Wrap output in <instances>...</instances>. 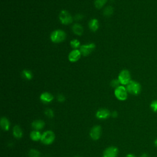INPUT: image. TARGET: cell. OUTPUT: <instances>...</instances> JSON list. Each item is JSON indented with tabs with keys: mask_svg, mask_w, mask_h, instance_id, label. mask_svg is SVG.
<instances>
[{
	"mask_svg": "<svg viewBox=\"0 0 157 157\" xmlns=\"http://www.w3.org/2000/svg\"><path fill=\"white\" fill-rule=\"evenodd\" d=\"M66 37V33L61 29H56L50 34V39L54 43H60Z\"/></svg>",
	"mask_w": 157,
	"mask_h": 157,
	"instance_id": "6da1fadb",
	"label": "cell"
},
{
	"mask_svg": "<svg viewBox=\"0 0 157 157\" xmlns=\"http://www.w3.org/2000/svg\"><path fill=\"white\" fill-rule=\"evenodd\" d=\"M126 90L129 93L132 95H138L141 91L140 84L135 80H131L130 82L126 85Z\"/></svg>",
	"mask_w": 157,
	"mask_h": 157,
	"instance_id": "7a4b0ae2",
	"label": "cell"
},
{
	"mask_svg": "<svg viewBox=\"0 0 157 157\" xmlns=\"http://www.w3.org/2000/svg\"><path fill=\"white\" fill-rule=\"evenodd\" d=\"M55 139V134L53 131L51 130H47L42 134V137L40 139L41 142L44 145H50L52 144Z\"/></svg>",
	"mask_w": 157,
	"mask_h": 157,
	"instance_id": "3957f363",
	"label": "cell"
},
{
	"mask_svg": "<svg viewBox=\"0 0 157 157\" xmlns=\"http://www.w3.org/2000/svg\"><path fill=\"white\" fill-rule=\"evenodd\" d=\"M128 93L126 88L123 85H120L114 91L115 97L120 101H125L128 98Z\"/></svg>",
	"mask_w": 157,
	"mask_h": 157,
	"instance_id": "277c9868",
	"label": "cell"
},
{
	"mask_svg": "<svg viewBox=\"0 0 157 157\" xmlns=\"http://www.w3.org/2000/svg\"><path fill=\"white\" fill-rule=\"evenodd\" d=\"M118 79L120 81V84H121L123 85H128L131 80V74H130L129 71L127 69L122 70L119 73Z\"/></svg>",
	"mask_w": 157,
	"mask_h": 157,
	"instance_id": "5b68a950",
	"label": "cell"
},
{
	"mask_svg": "<svg viewBox=\"0 0 157 157\" xmlns=\"http://www.w3.org/2000/svg\"><path fill=\"white\" fill-rule=\"evenodd\" d=\"M59 18L61 23L64 25L71 24L73 21L72 15L68 11L66 10H63L60 12L59 14Z\"/></svg>",
	"mask_w": 157,
	"mask_h": 157,
	"instance_id": "8992f818",
	"label": "cell"
},
{
	"mask_svg": "<svg viewBox=\"0 0 157 157\" xmlns=\"http://www.w3.org/2000/svg\"><path fill=\"white\" fill-rule=\"evenodd\" d=\"M102 134V128L99 125L94 126L90 131V136L93 140H97L99 139Z\"/></svg>",
	"mask_w": 157,
	"mask_h": 157,
	"instance_id": "52a82bcc",
	"label": "cell"
},
{
	"mask_svg": "<svg viewBox=\"0 0 157 157\" xmlns=\"http://www.w3.org/2000/svg\"><path fill=\"white\" fill-rule=\"evenodd\" d=\"M95 47H96V45L94 43L85 44L80 46V51L81 52L82 55L86 56L90 55L94 50Z\"/></svg>",
	"mask_w": 157,
	"mask_h": 157,
	"instance_id": "ba28073f",
	"label": "cell"
},
{
	"mask_svg": "<svg viewBox=\"0 0 157 157\" xmlns=\"http://www.w3.org/2000/svg\"><path fill=\"white\" fill-rule=\"evenodd\" d=\"M111 116L110 112L104 108L99 109L96 113V117L99 120H105L109 118Z\"/></svg>",
	"mask_w": 157,
	"mask_h": 157,
	"instance_id": "9c48e42d",
	"label": "cell"
},
{
	"mask_svg": "<svg viewBox=\"0 0 157 157\" xmlns=\"http://www.w3.org/2000/svg\"><path fill=\"white\" fill-rule=\"evenodd\" d=\"M118 149L115 146H110L105 148L103 152V156L106 157H117Z\"/></svg>",
	"mask_w": 157,
	"mask_h": 157,
	"instance_id": "30bf717a",
	"label": "cell"
},
{
	"mask_svg": "<svg viewBox=\"0 0 157 157\" xmlns=\"http://www.w3.org/2000/svg\"><path fill=\"white\" fill-rule=\"evenodd\" d=\"M81 55H82V54H81L80 50L74 49L69 53L68 59L71 62L74 63V62L77 61L80 58Z\"/></svg>",
	"mask_w": 157,
	"mask_h": 157,
	"instance_id": "8fae6325",
	"label": "cell"
},
{
	"mask_svg": "<svg viewBox=\"0 0 157 157\" xmlns=\"http://www.w3.org/2000/svg\"><path fill=\"white\" fill-rule=\"evenodd\" d=\"M53 99V96L49 92H44L40 95V100L44 104L51 102Z\"/></svg>",
	"mask_w": 157,
	"mask_h": 157,
	"instance_id": "7c38bea8",
	"label": "cell"
},
{
	"mask_svg": "<svg viewBox=\"0 0 157 157\" xmlns=\"http://www.w3.org/2000/svg\"><path fill=\"white\" fill-rule=\"evenodd\" d=\"M45 126V122L42 120H36L31 123V126L34 130L40 131L43 129Z\"/></svg>",
	"mask_w": 157,
	"mask_h": 157,
	"instance_id": "4fadbf2b",
	"label": "cell"
},
{
	"mask_svg": "<svg viewBox=\"0 0 157 157\" xmlns=\"http://www.w3.org/2000/svg\"><path fill=\"white\" fill-rule=\"evenodd\" d=\"M12 134L15 138L20 139L23 137V131L21 127L18 125H15L12 129Z\"/></svg>",
	"mask_w": 157,
	"mask_h": 157,
	"instance_id": "5bb4252c",
	"label": "cell"
},
{
	"mask_svg": "<svg viewBox=\"0 0 157 157\" xmlns=\"http://www.w3.org/2000/svg\"><path fill=\"white\" fill-rule=\"evenodd\" d=\"M0 125H1V129L3 131H7L9 130V128L10 126V123L7 118H6L5 117H1V120H0Z\"/></svg>",
	"mask_w": 157,
	"mask_h": 157,
	"instance_id": "9a60e30c",
	"label": "cell"
},
{
	"mask_svg": "<svg viewBox=\"0 0 157 157\" xmlns=\"http://www.w3.org/2000/svg\"><path fill=\"white\" fill-rule=\"evenodd\" d=\"M29 137H30V139L33 141L37 142L39 140H40V139L42 137V134L39 131L33 130L30 132Z\"/></svg>",
	"mask_w": 157,
	"mask_h": 157,
	"instance_id": "2e32d148",
	"label": "cell"
},
{
	"mask_svg": "<svg viewBox=\"0 0 157 157\" xmlns=\"http://www.w3.org/2000/svg\"><path fill=\"white\" fill-rule=\"evenodd\" d=\"M88 26L90 30L93 32H95L99 28V21L97 19L93 18L91 19L88 23Z\"/></svg>",
	"mask_w": 157,
	"mask_h": 157,
	"instance_id": "e0dca14e",
	"label": "cell"
},
{
	"mask_svg": "<svg viewBox=\"0 0 157 157\" xmlns=\"http://www.w3.org/2000/svg\"><path fill=\"white\" fill-rule=\"evenodd\" d=\"M72 30L74 34L78 36L82 35L83 33V28L82 26L78 23H75L72 27Z\"/></svg>",
	"mask_w": 157,
	"mask_h": 157,
	"instance_id": "ac0fdd59",
	"label": "cell"
},
{
	"mask_svg": "<svg viewBox=\"0 0 157 157\" xmlns=\"http://www.w3.org/2000/svg\"><path fill=\"white\" fill-rule=\"evenodd\" d=\"M22 76L26 80H31L33 78V74L31 71L25 69L22 71Z\"/></svg>",
	"mask_w": 157,
	"mask_h": 157,
	"instance_id": "d6986e66",
	"label": "cell"
},
{
	"mask_svg": "<svg viewBox=\"0 0 157 157\" xmlns=\"http://www.w3.org/2000/svg\"><path fill=\"white\" fill-rule=\"evenodd\" d=\"M29 157H40V153L36 149H31L28 152Z\"/></svg>",
	"mask_w": 157,
	"mask_h": 157,
	"instance_id": "ffe728a7",
	"label": "cell"
},
{
	"mask_svg": "<svg viewBox=\"0 0 157 157\" xmlns=\"http://www.w3.org/2000/svg\"><path fill=\"white\" fill-rule=\"evenodd\" d=\"M70 45L72 48L74 49H77L78 47H80V41L77 39H72L70 42Z\"/></svg>",
	"mask_w": 157,
	"mask_h": 157,
	"instance_id": "44dd1931",
	"label": "cell"
},
{
	"mask_svg": "<svg viewBox=\"0 0 157 157\" xmlns=\"http://www.w3.org/2000/svg\"><path fill=\"white\" fill-rule=\"evenodd\" d=\"M107 0H95L94 5L97 9L102 8L106 3Z\"/></svg>",
	"mask_w": 157,
	"mask_h": 157,
	"instance_id": "7402d4cb",
	"label": "cell"
},
{
	"mask_svg": "<svg viewBox=\"0 0 157 157\" xmlns=\"http://www.w3.org/2000/svg\"><path fill=\"white\" fill-rule=\"evenodd\" d=\"M113 9L112 8V7H111L110 6H109L107 7H106L104 10V15L105 16L109 17L110 15H111L113 13Z\"/></svg>",
	"mask_w": 157,
	"mask_h": 157,
	"instance_id": "603a6c76",
	"label": "cell"
},
{
	"mask_svg": "<svg viewBox=\"0 0 157 157\" xmlns=\"http://www.w3.org/2000/svg\"><path fill=\"white\" fill-rule=\"evenodd\" d=\"M44 114L46 117H47L49 118H52L54 117V112L52 109H47L44 111Z\"/></svg>",
	"mask_w": 157,
	"mask_h": 157,
	"instance_id": "cb8c5ba5",
	"label": "cell"
},
{
	"mask_svg": "<svg viewBox=\"0 0 157 157\" xmlns=\"http://www.w3.org/2000/svg\"><path fill=\"white\" fill-rule=\"evenodd\" d=\"M150 107L151 109L152 110L153 112L157 113V99L156 100H153L150 105Z\"/></svg>",
	"mask_w": 157,
	"mask_h": 157,
	"instance_id": "d4e9b609",
	"label": "cell"
},
{
	"mask_svg": "<svg viewBox=\"0 0 157 157\" xmlns=\"http://www.w3.org/2000/svg\"><path fill=\"white\" fill-rule=\"evenodd\" d=\"M120 81L118 80V79H113L110 82V86L113 88H117L118 86H120Z\"/></svg>",
	"mask_w": 157,
	"mask_h": 157,
	"instance_id": "484cf974",
	"label": "cell"
},
{
	"mask_svg": "<svg viewBox=\"0 0 157 157\" xmlns=\"http://www.w3.org/2000/svg\"><path fill=\"white\" fill-rule=\"evenodd\" d=\"M57 100H58V101H59L60 102H63L65 101V97L63 94H59L57 96Z\"/></svg>",
	"mask_w": 157,
	"mask_h": 157,
	"instance_id": "4316f807",
	"label": "cell"
},
{
	"mask_svg": "<svg viewBox=\"0 0 157 157\" xmlns=\"http://www.w3.org/2000/svg\"><path fill=\"white\" fill-rule=\"evenodd\" d=\"M83 15H81V14H77V15H76L75 16V17H74V18L76 20H82V18H83Z\"/></svg>",
	"mask_w": 157,
	"mask_h": 157,
	"instance_id": "83f0119b",
	"label": "cell"
},
{
	"mask_svg": "<svg viewBox=\"0 0 157 157\" xmlns=\"http://www.w3.org/2000/svg\"><path fill=\"white\" fill-rule=\"evenodd\" d=\"M111 116L113 117V118H116L117 116H118V113L117 111H113V112L111 113Z\"/></svg>",
	"mask_w": 157,
	"mask_h": 157,
	"instance_id": "f1b7e54d",
	"label": "cell"
},
{
	"mask_svg": "<svg viewBox=\"0 0 157 157\" xmlns=\"http://www.w3.org/2000/svg\"><path fill=\"white\" fill-rule=\"evenodd\" d=\"M125 157H136L134 154H132V153H129L128 155H126Z\"/></svg>",
	"mask_w": 157,
	"mask_h": 157,
	"instance_id": "f546056e",
	"label": "cell"
},
{
	"mask_svg": "<svg viewBox=\"0 0 157 157\" xmlns=\"http://www.w3.org/2000/svg\"><path fill=\"white\" fill-rule=\"evenodd\" d=\"M140 157H150V156L148 155H147V153H144Z\"/></svg>",
	"mask_w": 157,
	"mask_h": 157,
	"instance_id": "4dcf8cb0",
	"label": "cell"
},
{
	"mask_svg": "<svg viewBox=\"0 0 157 157\" xmlns=\"http://www.w3.org/2000/svg\"><path fill=\"white\" fill-rule=\"evenodd\" d=\"M154 144H155V145L157 147V138L156 139V140H155V142H154Z\"/></svg>",
	"mask_w": 157,
	"mask_h": 157,
	"instance_id": "1f68e13d",
	"label": "cell"
},
{
	"mask_svg": "<svg viewBox=\"0 0 157 157\" xmlns=\"http://www.w3.org/2000/svg\"><path fill=\"white\" fill-rule=\"evenodd\" d=\"M74 157H81V156H74Z\"/></svg>",
	"mask_w": 157,
	"mask_h": 157,
	"instance_id": "d6a6232c",
	"label": "cell"
}]
</instances>
